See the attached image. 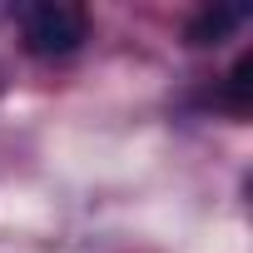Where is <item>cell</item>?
I'll return each mask as SVG.
<instances>
[{"mask_svg": "<svg viewBox=\"0 0 253 253\" xmlns=\"http://www.w3.org/2000/svg\"><path fill=\"white\" fill-rule=\"evenodd\" d=\"M15 25H20V40L30 55H75L84 45V10L65 5V0H35V5H20L15 10Z\"/></svg>", "mask_w": 253, "mask_h": 253, "instance_id": "6da1fadb", "label": "cell"}, {"mask_svg": "<svg viewBox=\"0 0 253 253\" xmlns=\"http://www.w3.org/2000/svg\"><path fill=\"white\" fill-rule=\"evenodd\" d=\"M243 20H248L243 5H209V10L189 25V45H223Z\"/></svg>", "mask_w": 253, "mask_h": 253, "instance_id": "7a4b0ae2", "label": "cell"}, {"mask_svg": "<svg viewBox=\"0 0 253 253\" xmlns=\"http://www.w3.org/2000/svg\"><path fill=\"white\" fill-rule=\"evenodd\" d=\"M223 99H228V109H233V114H248V104H253V55H238V65L228 70Z\"/></svg>", "mask_w": 253, "mask_h": 253, "instance_id": "3957f363", "label": "cell"}]
</instances>
